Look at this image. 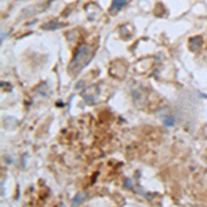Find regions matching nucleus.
I'll return each mask as SVG.
<instances>
[{
  "instance_id": "f03ea898",
  "label": "nucleus",
  "mask_w": 207,
  "mask_h": 207,
  "mask_svg": "<svg viewBox=\"0 0 207 207\" xmlns=\"http://www.w3.org/2000/svg\"><path fill=\"white\" fill-rule=\"evenodd\" d=\"M129 3V0H113V3H112V6H110V10L109 11L112 13V14H115L116 11H119L120 8H123L124 6Z\"/></svg>"
},
{
  "instance_id": "39448f33",
  "label": "nucleus",
  "mask_w": 207,
  "mask_h": 207,
  "mask_svg": "<svg viewBox=\"0 0 207 207\" xmlns=\"http://www.w3.org/2000/svg\"><path fill=\"white\" fill-rule=\"evenodd\" d=\"M60 25H58V24H48V25H46L44 28H58Z\"/></svg>"
},
{
  "instance_id": "20e7f679",
  "label": "nucleus",
  "mask_w": 207,
  "mask_h": 207,
  "mask_svg": "<svg viewBox=\"0 0 207 207\" xmlns=\"http://www.w3.org/2000/svg\"><path fill=\"white\" fill-rule=\"evenodd\" d=\"M164 124H166V126H172V124H174V119H172V117L171 116H168L167 117V119H164Z\"/></svg>"
},
{
  "instance_id": "f257e3e1",
  "label": "nucleus",
  "mask_w": 207,
  "mask_h": 207,
  "mask_svg": "<svg viewBox=\"0 0 207 207\" xmlns=\"http://www.w3.org/2000/svg\"><path fill=\"white\" fill-rule=\"evenodd\" d=\"M93 57H94L93 48L90 46H87V44H82V46L76 50V53L73 55V60L71 61V65L68 66V72L72 76L79 75V72L88 65V62L91 61Z\"/></svg>"
},
{
  "instance_id": "7ed1b4c3",
  "label": "nucleus",
  "mask_w": 207,
  "mask_h": 207,
  "mask_svg": "<svg viewBox=\"0 0 207 207\" xmlns=\"http://www.w3.org/2000/svg\"><path fill=\"white\" fill-rule=\"evenodd\" d=\"M84 198L86 196L83 195V193H79V195H76L73 199H72V203H73V204H77V203H80L82 200H84Z\"/></svg>"
}]
</instances>
